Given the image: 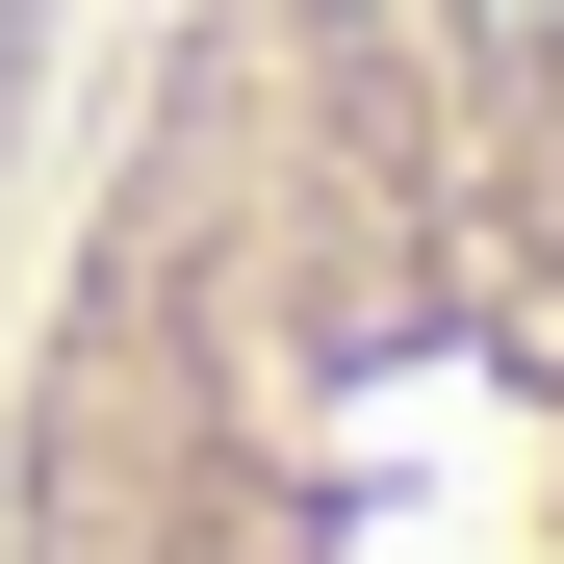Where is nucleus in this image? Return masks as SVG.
<instances>
[{"mask_svg": "<svg viewBox=\"0 0 564 564\" xmlns=\"http://www.w3.org/2000/svg\"><path fill=\"white\" fill-rule=\"evenodd\" d=\"M0 564H564V0H129L0 282Z\"/></svg>", "mask_w": 564, "mask_h": 564, "instance_id": "nucleus-1", "label": "nucleus"}, {"mask_svg": "<svg viewBox=\"0 0 564 564\" xmlns=\"http://www.w3.org/2000/svg\"><path fill=\"white\" fill-rule=\"evenodd\" d=\"M77 52H104V0H0V282H26V206H52V129H77Z\"/></svg>", "mask_w": 564, "mask_h": 564, "instance_id": "nucleus-2", "label": "nucleus"}]
</instances>
